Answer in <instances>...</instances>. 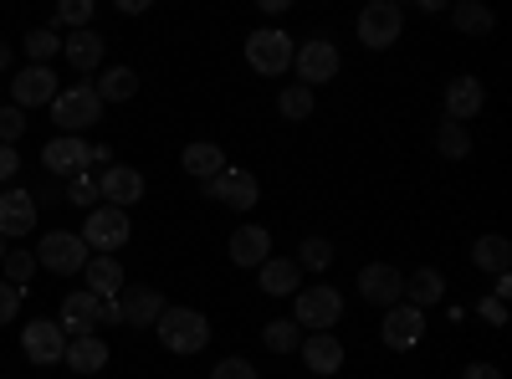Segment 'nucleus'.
<instances>
[{
    "label": "nucleus",
    "mask_w": 512,
    "mask_h": 379,
    "mask_svg": "<svg viewBox=\"0 0 512 379\" xmlns=\"http://www.w3.org/2000/svg\"><path fill=\"white\" fill-rule=\"evenodd\" d=\"M154 333H159V344L169 354H200L210 344V318L195 313V308H164Z\"/></svg>",
    "instance_id": "nucleus-1"
},
{
    "label": "nucleus",
    "mask_w": 512,
    "mask_h": 379,
    "mask_svg": "<svg viewBox=\"0 0 512 379\" xmlns=\"http://www.w3.org/2000/svg\"><path fill=\"white\" fill-rule=\"evenodd\" d=\"M77 236L93 257H113V251L128 246V236H134V221H128V210H118V205H93Z\"/></svg>",
    "instance_id": "nucleus-2"
},
{
    "label": "nucleus",
    "mask_w": 512,
    "mask_h": 379,
    "mask_svg": "<svg viewBox=\"0 0 512 379\" xmlns=\"http://www.w3.org/2000/svg\"><path fill=\"white\" fill-rule=\"evenodd\" d=\"M292 323L297 328H303V333H328L338 318H344V292H338V287H297L292 292Z\"/></svg>",
    "instance_id": "nucleus-3"
},
{
    "label": "nucleus",
    "mask_w": 512,
    "mask_h": 379,
    "mask_svg": "<svg viewBox=\"0 0 512 379\" xmlns=\"http://www.w3.org/2000/svg\"><path fill=\"white\" fill-rule=\"evenodd\" d=\"M292 52H297V41H292L282 26H262V31L246 36V67L262 72V77L292 72Z\"/></svg>",
    "instance_id": "nucleus-4"
},
{
    "label": "nucleus",
    "mask_w": 512,
    "mask_h": 379,
    "mask_svg": "<svg viewBox=\"0 0 512 379\" xmlns=\"http://www.w3.org/2000/svg\"><path fill=\"white\" fill-rule=\"evenodd\" d=\"M98 118H103V103L93 93V82H72V88H62L52 98V123H57L62 134H77L82 139V129H93Z\"/></svg>",
    "instance_id": "nucleus-5"
},
{
    "label": "nucleus",
    "mask_w": 512,
    "mask_h": 379,
    "mask_svg": "<svg viewBox=\"0 0 512 379\" xmlns=\"http://www.w3.org/2000/svg\"><path fill=\"white\" fill-rule=\"evenodd\" d=\"M338 67H344V57H338V47L328 36H308V41H297V52H292V72H297V82L303 88H323V82H333L338 77Z\"/></svg>",
    "instance_id": "nucleus-6"
},
{
    "label": "nucleus",
    "mask_w": 512,
    "mask_h": 379,
    "mask_svg": "<svg viewBox=\"0 0 512 379\" xmlns=\"http://www.w3.org/2000/svg\"><path fill=\"white\" fill-rule=\"evenodd\" d=\"M400 36H405V11L395 6V0H369V6L359 11V41L369 52L395 47Z\"/></svg>",
    "instance_id": "nucleus-7"
},
{
    "label": "nucleus",
    "mask_w": 512,
    "mask_h": 379,
    "mask_svg": "<svg viewBox=\"0 0 512 379\" xmlns=\"http://www.w3.org/2000/svg\"><path fill=\"white\" fill-rule=\"evenodd\" d=\"M88 257H93V251L82 246V236H72V231H47V236L36 241V267L62 272V277L82 272V267H88Z\"/></svg>",
    "instance_id": "nucleus-8"
},
{
    "label": "nucleus",
    "mask_w": 512,
    "mask_h": 379,
    "mask_svg": "<svg viewBox=\"0 0 512 379\" xmlns=\"http://www.w3.org/2000/svg\"><path fill=\"white\" fill-rule=\"evenodd\" d=\"M205 200L231 205V210H251L256 200H262V185H256V175L241 170V164H226L216 180H205Z\"/></svg>",
    "instance_id": "nucleus-9"
},
{
    "label": "nucleus",
    "mask_w": 512,
    "mask_h": 379,
    "mask_svg": "<svg viewBox=\"0 0 512 379\" xmlns=\"http://www.w3.org/2000/svg\"><path fill=\"white\" fill-rule=\"evenodd\" d=\"M359 298L374 303V308H395V303H405V277H400V267H390V262H369V267L359 272Z\"/></svg>",
    "instance_id": "nucleus-10"
},
{
    "label": "nucleus",
    "mask_w": 512,
    "mask_h": 379,
    "mask_svg": "<svg viewBox=\"0 0 512 379\" xmlns=\"http://www.w3.org/2000/svg\"><path fill=\"white\" fill-rule=\"evenodd\" d=\"M62 93V82H57V72L52 67H36V62H26L21 72H16V82H11V98H16V108L26 113V108H41L47 103L52 108V98Z\"/></svg>",
    "instance_id": "nucleus-11"
},
{
    "label": "nucleus",
    "mask_w": 512,
    "mask_h": 379,
    "mask_svg": "<svg viewBox=\"0 0 512 379\" xmlns=\"http://www.w3.org/2000/svg\"><path fill=\"white\" fill-rule=\"evenodd\" d=\"M420 333H425V313H420V308H410V303L384 308V323H379V339H384V349L405 354V349H415V344H420Z\"/></svg>",
    "instance_id": "nucleus-12"
},
{
    "label": "nucleus",
    "mask_w": 512,
    "mask_h": 379,
    "mask_svg": "<svg viewBox=\"0 0 512 379\" xmlns=\"http://www.w3.org/2000/svg\"><path fill=\"white\" fill-rule=\"evenodd\" d=\"M21 349H26L31 364H62V354H67V333H62L52 318H31V323L21 328Z\"/></svg>",
    "instance_id": "nucleus-13"
},
{
    "label": "nucleus",
    "mask_w": 512,
    "mask_h": 379,
    "mask_svg": "<svg viewBox=\"0 0 512 379\" xmlns=\"http://www.w3.org/2000/svg\"><path fill=\"white\" fill-rule=\"evenodd\" d=\"M41 164H47L52 175H67L72 180V175H82L93 164V144L77 139V134H57L47 149H41Z\"/></svg>",
    "instance_id": "nucleus-14"
},
{
    "label": "nucleus",
    "mask_w": 512,
    "mask_h": 379,
    "mask_svg": "<svg viewBox=\"0 0 512 379\" xmlns=\"http://www.w3.org/2000/svg\"><path fill=\"white\" fill-rule=\"evenodd\" d=\"M36 195L31 190H6V195H0V236H6V241H16V236H31V226H36Z\"/></svg>",
    "instance_id": "nucleus-15"
},
{
    "label": "nucleus",
    "mask_w": 512,
    "mask_h": 379,
    "mask_svg": "<svg viewBox=\"0 0 512 379\" xmlns=\"http://www.w3.org/2000/svg\"><path fill=\"white\" fill-rule=\"evenodd\" d=\"M98 303H103V298H93L88 287H72L67 298H62V318H57V328L72 333V339H82V333H98Z\"/></svg>",
    "instance_id": "nucleus-16"
},
{
    "label": "nucleus",
    "mask_w": 512,
    "mask_h": 379,
    "mask_svg": "<svg viewBox=\"0 0 512 379\" xmlns=\"http://www.w3.org/2000/svg\"><path fill=\"white\" fill-rule=\"evenodd\" d=\"M98 195H103V205H134L139 195H144V175L134 170V164H108V170L98 175Z\"/></svg>",
    "instance_id": "nucleus-17"
},
{
    "label": "nucleus",
    "mask_w": 512,
    "mask_h": 379,
    "mask_svg": "<svg viewBox=\"0 0 512 379\" xmlns=\"http://www.w3.org/2000/svg\"><path fill=\"white\" fill-rule=\"evenodd\" d=\"M118 308H123V323H128V328H154L169 303L159 298V287H123Z\"/></svg>",
    "instance_id": "nucleus-18"
},
{
    "label": "nucleus",
    "mask_w": 512,
    "mask_h": 379,
    "mask_svg": "<svg viewBox=\"0 0 512 379\" xmlns=\"http://www.w3.org/2000/svg\"><path fill=\"white\" fill-rule=\"evenodd\" d=\"M256 287H262L267 298H292V292L303 287V267L287 262V257H267L256 267Z\"/></svg>",
    "instance_id": "nucleus-19"
},
{
    "label": "nucleus",
    "mask_w": 512,
    "mask_h": 379,
    "mask_svg": "<svg viewBox=\"0 0 512 379\" xmlns=\"http://www.w3.org/2000/svg\"><path fill=\"white\" fill-rule=\"evenodd\" d=\"M297 349H303V364L313 374H323V379L344 369V344H338L333 333H303V344H297Z\"/></svg>",
    "instance_id": "nucleus-20"
},
{
    "label": "nucleus",
    "mask_w": 512,
    "mask_h": 379,
    "mask_svg": "<svg viewBox=\"0 0 512 379\" xmlns=\"http://www.w3.org/2000/svg\"><path fill=\"white\" fill-rule=\"evenodd\" d=\"M487 103V88H482V77H456L451 88H446V118L451 123H466V118H477Z\"/></svg>",
    "instance_id": "nucleus-21"
},
{
    "label": "nucleus",
    "mask_w": 512,
    "mask_h": 379,
    "mask_svg": "<svg viewBox=\"0 0 512 379\" xmlns=\"http://www.w3.org/2000/svg\"><path fill=\"white\" fill-rule=\"evenodd\" d=\"M62 57L72 62V72H98V67H103V36H98L93 26L62 36Z\"/></svg>",
    "instance_id": "nucleus-22"
},
{
    "label": "nucleus",
    "mask_w": 512,
    "mask_h": 379,
    "mask_svg": "<svg viewBox=\"0 0 512 379\" xmlns=\"http://www.w3.org/2000/svg\"><path fill=\"white\" fill-rule=\"evenodd\" d=\"M272 257V231L267 226H241L231 236V262L236 267H262Z\"/></svg>",
    "instance_id": "nucleus-23"
},
{
    "label": "nucleus",
    "mask_w": 512,
    "mask_h": 379,
    "mask_svg": "<svg viewBox=\"0 0 512 379\" xmlns=\"http://www.w3.org/2000/svg\"><path fill=\"white\" fill-rule=\"evenodd\" d=\"M62 364H67L72 374H98V369L108 364V344L98 339V333H82V339H72V344H67Z\"/></svg>",
    "instance_id": "nucleus-24"
},
{
    "label": "nucleus",
    "mask_w": 512,
    "mask_h": 379,
    "mask_svg": "<svg viewBox=\"0 0 512 379\" xmlns=\"http://www.w3.org/2000/svg\"><path fill=\"white\" fill-rule=\"evenodd\" d=\"M180 164H185V175H195V180L205 185V180H216V175L226 170V149L200 139V144H190V149L180 154Z\"/></svg>",
    "instance_id": "nucleus-25"
},
{
    "label": "nucleus",
    "mask_w": 512,
    "mask_h": 379,
    "mask_svg": "<svg viewBox=\"0 0 512 379\" xmlns=\"http://www.w3.org/2000/svg\"><path fill=\"white\" fill-rule=\"evenodd\" d=\"M82 277H88L93 298H118V292H123V267H118V257H88Z\"/></svg>",
    "instance_id": "nucleus-26"
},
{
    "label": "nucleus",
    "mask_w": 512,
    "mask_h": 379,
    "mask_svg": "<svg viewBox=\"0 0 512 379\" xmlns=\"http://www.w3.org/2000/svg\"><path fill=\"white\" fill-rule=\"evenodd\" d=\"M441 298H446V277H441L436 267H420L415 277H405V303H410V308L425 313V308L441 303Z\"/></svg>",
    "instance_id": "nucleus-27"
},
{
    "label": "nucleus",
    "mask_w": 512,
    "mask_h": 379,
    "mask_svg": "<svg viewBox=\"0 0 512 379\" xmlns=\"http://www.w3.org/2000/svg\"><path fill=\"white\" fill-rule=\"evenodd\" d=\"M93 93H98V103H128V98L139 93V72L134 67H108L93 82Z\"/></svg>",
    "instance_id": "nucleus-28"
},
{
    "label": "nucleus",
    "mask_w": 512,
    "mask_h": 379,
    "mask_svg": "<svg viewBox=\"0 0 512 379\" xmlns=\"http://www.w3.org/2000/svg\"><path fill=\"white\" fill-rule=\"evenodd\" d=\"M472 267L502 277V272L512 267V246H507V236H477V246H472Z\"/></svg>",
    "instance_id": "nucleus-29"
},
{
    "label": "nucleus",
    "mask_w": 512,
    "mask_h": 379,
    "mask_svg": "<svg viewBox=\"0 0 512 379\" xmlns=\"http://www.w3.org/2000/svg\"><path fill=\"white\" fill-rule=\"evenodd\" d=\"M451 21H456V31H466V36H487V31L497 26V16L482 6V0H456Z\"/></svg>",
    "instance_id": "nucleus-30"
},
{
    "label": "nucleus",
    "mask_w": 512,
    "mask_h": 379,
    "mask_svg": "<svg viewBox=\"0 0 512 379\" xmlns=\"http://www.w3.org/2000/svg\"><path fill=\"white\" fill-rule=\"evenodd\" d=\"M277 113L292 118V123H303L313 113V88H303V82H287V88L277 93Z\"/></svg>",
    "instance_id": "nucleus-31"
},
{
    "label": "nucleus",
    "mask_w": 512,
    "mask_h": 379,
    "mask_svg": "<svg viewBox=\"0 0 512 379\" xmlns=\"http://www.w3.org/2000/svg\"><path fill=\"white\" fill-rule=\"evenodd\" d=\"M262 344H267L272 354H292L297 344H303V328H297L292 318H272V323L262 328Z\"/></svg>",
    "instance_id": "nucleus-32"
},
{
    "label": "nucleus",
    "mask_w": 512,
    "mask_h": 379,
    "mask_svg": "<svg viewBox=\"0 0 512 379\" xmlns=\"http://www.w3.org/2000/svg\"><path fill=\"white\" fill-rule=\"evenodd\" d=\"M436 149L446 154V159H466V154H472V134H466V123H441V129H436Z\"/></svg>",
    "instance_id": "nucleus-33"
},
{
    "label": "nucleus",
    "mask_w": 512,
    "mask_h": 379,
    "mask_svg": "<svg viewBox=\"0 0 512 379\" xmlns=\"http://www.w3.org/2000/svg\"><path fill=\"white\" fill-rule=\"evenodd\" d=\"M57 52H62V36H57L52 26H41V31H31V36H26V57H31L36 67H47Z\"/></svg>",
    "instance_id": "nucleus-34"
},
{
    "label": "nucleus",
    "mask_w": 512,
    "mask_h": 379,
    "mask_svg": "<svg viewBox=\"0 0 512 379\" xmlns=\"http://www.w3.org/2000/svg\"><path fill=\"white\" fill-rule=\"evenodd\" d=\"M297 267H308V272H328V267H333V241L308 236V241H303V251H297Z\"/></svg>",
    "instance_id": "nucleus-35"
},
{
    "label": "nucleus",
    "mask_w": 512,
    "mask_h": 379,
    "mask_svg": "<svg viewBox=\"0 0 512 379\" xmlns=\"http://www.w3.org/2000/svg\"><path fill=\"white\" fill-rule=\"evenodd\" d=\"M67 200H72V205H88V210L103 205V195H98V175H88V170L72 175V180H67Z\"/></svg>",
    "instance_id": "nucleus-36"
},
{
    "label": "nucleus",
    "mask_w": 512,
    "mask_h": 379,
    "mask_svg": "<svg viewBox=\"0 0 512 379\" xmlns=\"http://www.w3.org/2000/svg\"><path fill=\"white\" fill-rule=\"evenodd\" d=\"M0 267H6V282L11 287H26L31 272H36V257H31V251H6V262H0Z\"/></svg>",
    "instance_id": "nucleus-37"
},
{
    "label": "nucleus",
    "mask_w": 512,
    "mask_h": 379,
    "mask_svg": "<svg viewBox=\"0 0 512 379\" xmlns=\"http://www.w3.org/2000/svg\"><path fill=\"white\" fill-rule=\"evenodd\" d=\"M88 21H93V0H67V6H57V26L88 31Z\"/></svg>",
    "instance_id": "nucleus-38"
},
{
    "label": "nucleus",
    "mask_w": 512,
    "mask_h": 379,
    "mask_svg": "<svg viewBox=\"0 0 512 379\" xmlns=\"http://www.w3.org/2000/svg\"><path fill=\"white\" fill-rule=\"evenodd\" d=\"M26 134V113L11 103V108H0V144H11L16 149V139Z\"/></svg>",
    "instance_id": "nucleus-39"
},
{
    "label": "nucleus",
    "mask_w": 512,
    "mask_h": 379,
    "mask_svg": "<svg viewBox=\"0 0 512 379\" xmlns=\"http://www.w3.org/2000/svg\"><path fill=\"white\" fill-rule=\"evenodd\" d=\"M210 379H256V364H246V359H221L216 369H210Z\"/></svg>",
    "instance_id": "nucleus-40"
},
{
    "label": "nucleus",
    "mask_w": 512,
    "mask_h": 379,
    "mask_svg": "<svg viewBox=\"0 0 512 379\" xmlns=\"http://www.w3.org/2000/svg\"><path fill=\"white\" fill-rule=\"evenodd\" d=\"M21 313V287H11V282H0V323H11Z\"/></svg>",
    "instance_id": "nucleus-41"
},
{
    "label": "nucleus",
    "mask_w": 512,
    "mask_h": 379,
    "mask_svg": "<svg viewBox=\"0 0 512 379\" xmlns=\"http://www.w3.org/2000/svg\"><path fill=\"white\" fill-rule=\"evenodd\" d=\"M16 170H21V154H16L11 144H0V185H11Z\"/></svg>",
    "instance_id": "nucleus-42"
},
{
    "label": "nucleus",
    "mask_w": 512,
    "mask_h": 379,
    "mask_svg": "<svg viewBox=\"0 0 512 379\" xmlns=\"http://www.w3.org/2000/svg\"><path fill=\"white\" fill-rule=\"evenodd\" d=\"M477 313H482L487 323H497V328L507 323V303H502V298H482V303H477Z\"/></svg>",
    "instance_id": "nucleus-43"
},
{
    "label": "nucleus",
    "mask_w": 512,
    "mask_h": 379,
    "mask_svg": "<svg viewBox=\"0 0 512 379\" xmlns=\"http://www.w3.org/2000/svg\"><path fill=\"white\" fill-rule=\"evenodd\" d=\"M113 323H123V308H118V298H103L98 303V328H113Z\"/></svg>",
    "instance_id": "nucleus-44"
},
{
    "label": "nucleus",
    "mask_w": 512,
    "mask_h": 379,
    "mask_svg": "<svg viewBox=\"0 0 512 379\" xmlns=\"http://www.w3.org/2000/svg\"><path fill=\"white\" fill-rule=\"evenodd\" d=\"M461 379H502V369H492V364H466Z\"/></svg>",
    "instance_id": "nucleus-45"
},
{
    "label": "nucleus",
    "mask_w": 512,
    "mask_h": 379,
    "mask_svg": "<svg viewBox=\"0 0 512 379\" xmlns=\"http://www.w3.org/2000/svg\"><path fill=\"white\" fill-rule=\"evenodd\" d=\"M492 298H502V303H507V298H512V277H507V272H502V277H497V287H492Z\"/></svg>",
    "instance_id": "nucleus-46"
},
{
    "label": "nucleus",
    "mask_w": 512,
    "mask_h": 379,
    "mask_svg": "<svg viewBox=\"0 0 512 379\" xmlns=\"http://www.w3.org/2000/svg\"><path fill=\"white\" fill-rule=\"evenodd\" d=\"M11 67V47H6V41H0V72H6Z\"/></svg>",
    "instance_id": "nucleus-47"
},
{
    "label": "nucleus",
    "mask_w": 512,
    "mask_h": 379,
    "mask_svg": "<svg viewBox=\"0 0 512 379\" xmlns=\"http://www.w3.org/2000/svg\"><path fill=\"white\" fill-rule=\"evenodd\" d=\"M6 251H11V246H6V236H0V262H6Z\"/></svg>",
    "instance_id": "nucleus-48"
}]
</instances>
